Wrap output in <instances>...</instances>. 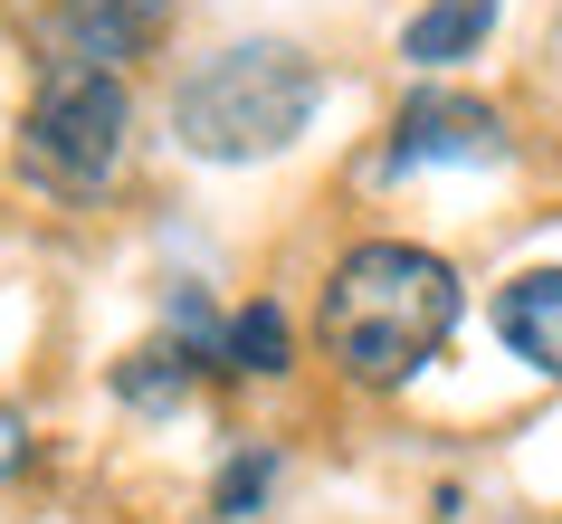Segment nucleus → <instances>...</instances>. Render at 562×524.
I'll use <instances>...</instances> for the list:
<instances>
[{
	"mask_svg": "<svg viewBox=\"0 0 562 524\" xmlns=\"http://www.w3.org/2000/svg\"><path fill=\"white\" fill-rule=\"evenodd\" d=\"M486 30H496V0H429L411 30H401V58L411 67H458V58H476Z\"/></svg>",
	"mask_w": 562,
	"mask_h": 524,
	"instance_id": "obj_7",
	"label": "nucleus"
},
{
	"mask_svg": "<svg viewBox=\"0 0 562 524\" xmlns=\"http://www.w3.org/2000/svg\"><path fill=\"white\" fill-rule=\"evenodd\" d=\"M267 477H277V458H229V467H220V495H210V505H220V515H258Z\"/></svg>",
	"mask_w": 562,
	"mask_h": 524,
	"instance_id": "obj_10",
	"label": "nucleus"
},
{
	"mask_svg": "<svg viewBox=\"0 0 562 524\" xmlns=\"http://www.w3.org/2000/svg\"><path fill=\"white\" fill-rule=\"evenodd\" d=\"M124 124H134V105H124L115 67L58 58V67H48V87H38V105L20 115V163H30L48 191L87 201V191H105V181H115Z\"/></svg>",
	"mask_w": 562,
	"mask_h": 524,
	"instance_id": "obj_3",
	"label": "nucleus"
},
{
	"mask_svg": "<svg viewBox=\"0 0 562 524\" xmlns=\"http://www.w3.org/2000/svg\"><path fill=\"white\" fill-rule=\"evenodd\" d=\"M162 20H172V0H67V58L77 67H115V58H134Z\"/></svg>",
	"mask_w": 562,
	"mask_h": 524,
	"instance_id": "obj_6",
	"label": "nucleus"
},
{
	"mask_svg": "<svg viewBox=\"0 0 562 524\" xmlns=\"http://www.w3.org/2000/svg\"><path fill=\"white\" fill-rule=\"evenodd\" d=\"M229 372H286V315L277 305H248L229 324Z\"/></svg>",
	"mask_w": 562,
	"mask_h": 524,
	"instance_id": "obj_8",
	"label": "nucleus"
},
{
	"mask_svg": "<svg viewBox=\"0 0 562 524\" xmlns=\"http://www.w3.org/2000/svg\"><path fill=\"white\" fill-rule=\"evenodd\" d=\"M115 391L124 401H144V410H162V401H181V391H191V353H134V363H124L115 372Z\"/></svg>",
	"mask_w": 562,
	"mask_h": 524,
	"instance_id": "obj_9",
	"label": "nucleus"
},
{
	"mask_svg": "<svg viewBox=\"0 0 562 524\" xmlns=\"http://www.w3.org/2000/svg\"><path fill=\"white\" fill-rule=\"evenodd\" d=\"M505 153V115L476 96H411L401 124L382 144V172H429V163H496Z\"/></svg>",
	"mask_w": 562,
	"mask_h": 524,
	"instance_id": "obj_4",
	"label": "nucleus"
},
{
	"mask_svg": "<svg viewBox=\"0 0 562 524\" xmlns=\"http://www.w3.org/2000/svg\"><path fill=\"white\" fill-rule=\"evenodd\" d=\"M496 334L515 363H533L543 381H562V267H525L496 287Z\"/></svg>",
	"mask_w": 562,
	"mask_h": 524,
	"instance_id": "obj_5",
	"label": "nucleus"
},
{
	"mask_svg": "<svg viewBox=\"0 0 562 524\" xmlns=\"http://www.w3.org/2000/svg\"><path fill=\"white\" fill-rule=\"evenodd\" d=\"M30 458V430H20V420H0V467H20Z\"/></svg>",
	"mask_w": 562,
	"mask_h": 524,
	"instance_id": "obj_11",
	"label": "nucleus"
},
{
	"mask_svg": "<svg viewBox=\"0 0 562 524\" xmlns=\"http://www.w3.org/2000/svg\"><path fill=\"white\" fill-rule=\"evenodd\" d=\"M448 324H458V277H448V258H429L411 238H362V248H344L334 277H325V305H315L325 363L344 381H362V391L411 381L448 344Z\"/></svg>",
	"mask_w": 562,
	"mask_h": 524,
	"instance_id": "obj_1",
	"label": "nucleus"
},
{
	"mask_svg": "<svg viewBox=\"0 0 562 524\" xmlns=\"http://www.w3.org/2000/svg\"><path fill=\"white\" fill-rule=\"evenodd\" d=\"M325 105V67L296 58L286 38H238L220 58H201L172 96V134L201 163H267L305 134V115Z\"/></svg>",
	"mask_w": 562,
	"mask_h": 524,
	"instance_id": "obj_2",
	"label": "nucleus"
}]
</instances>
